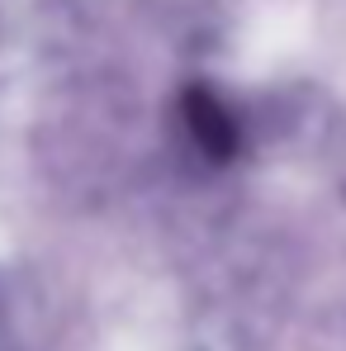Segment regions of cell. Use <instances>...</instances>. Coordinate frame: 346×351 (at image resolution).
Returning <instances> with one entry per match:
<instances>
[{
  "label": "cell",
  "instance_id": "cell-1",
  "mask_svg": "<svg viewBox=\"0 0 346 351\" xmlns=\"http://www.w3.org/2000/svg\"><path fill=\"white\" fill-rule=\"evenodd\" d=\"M185 128L195 138V147L209 152V162H228L232 152L242 147V133H237V119L228 114V105L209 90H190L185 95Z\"/></svg>",
  "mask_w": 346,
  "mask_h": 351
}]
</instances>
